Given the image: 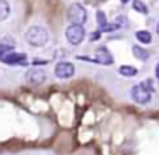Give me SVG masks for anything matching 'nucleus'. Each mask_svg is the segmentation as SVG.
<instances>
[{"instance_id": "18", "label": "nucleus", "mask_w": 159, "mask_h": 155, "mask_svg": "<svg viewBox=\"0 0 159 155\" xmlns=\"http://www.w3.org/2000/svg\"><path fill=\"white\" fill-rule=\"evenodd\" d=\"M156 73H157V77H159V63L156 65Z\"/></svg>"}, {"instance_id": "3", "label": "nucleus", "mask_w": 159, "mask_h": 155, "mask_svg": "<svg viewBox=\"0 0 159 155\" xmlns=\"http://www.w3.org/2000/svg\"><path fill=\"white\" fill-rule=\"evenodd\" d=\"M67 17L72 24H84L87 21V11L80 4H72L67 11Z\"/></svg>"}, {"instance_id": "2", "label": "nucleus", "mask_w": 159, "mask_h": 155, "mask_svg": "<svg viewBox=\"0 0 159 155\" xmlns=\"http://www.w3.org/2000/svg\"><path fill=\"white\" fill-rule=\"evenodd\" d=\"M65 38L70 45H80L86 38V31H84L82 24H70L65 31Z\"/></svg>"}, {"instance_id": "16", "label": "nucleus", "mask_w": 159, "mask_h": 155, "mask_svg": "<svg viewBox=\"0 0 159 155\" xmlns=\"http://www.w3.org/2000/svg\"><path fill=\"white\" fill-rule=\"evenodd\" d=\"M12 50V46L11 45H0V56H4V55H7L9 51Z\"/></svg>"}, {"instance_id": "6", "label": "nucleus", "mask_w": 159, "mask_h": 155, "mask_svg": "<svg viewBox=\"0 0 159 155\" xmlns=\"http://www.w3.org/2000/svg\"><path fill=\"white\" fill-rule=\"evenodd\" d=\"M46 79L45 72L39 68H29L28 72H26V82L31 84V85H39V84H43Z\"/></svg>"}, {"instance_id": "9", "label": "nucleus", "mask_w": 159, "mask_h": 155, "mask_svg": "<svg viewBox=\"0 0 159 155\" xmlns=\"http://www.w3.org/2000/svg\"><path fill=\"white\" fill-rule=\"evenodd\" d=\"M11 14V5H9L7 0H0V22L5 21Z\"/></svg>"}, {"instance_id": "17", "label": "nucleus", "mask_w": 159, "mask_h": 155, "mask_svg": "<svg viewBox=\"0 0 159 155\" xmlns=\"http://www.w3.org/2000/svg\"><path fill=\"white\" fill-rule=\"evenodd\" d=\"M99 36H101V31H96L93 36H91V39H93V41H96V39H99Z\"/></svg>"}, {"instance_id": "14", "label": "nucleus", "mask_w": 159, "mask_h": 155, "mask_svg": "<svg viewBox=\"0 0 159 155\" xmlns=\"http://www.w3.org/2000/svg\"><path fill=\"white\" fill-rule=\"evenodd\" d=\"M96 17H98V24H99V28H103V26L106 24V15H104V12L103 11H98Z\"/></svg>"}, {"instance_id": "15", "label": "nucleus", "mask_w": 159, "mask_h": 155, "mask_svg": "<svg viewBox=\"0 0 159 155\" xmlns=\"http://www.w3.org/2000/svg\"><path fill=\"white\" fill-rule=\"evenodd\" d=\"M118 28H120L118 24H108V22H106V24L101 28V31H103V32H110V31H115V29H118Z\"/></svg>"}, {"instance_id": "1", "label": "nucleus", "mask_w": 159, "mask_h": 155, "mask_svg": "<svg viewBox=\"0 0 159 155\" xmlns=\"http://www.w3.org/2000/svg\"><path fill=\"white\" fill-rule=\"evenodd\" d=\"M26 41L31 46L36 48H41L48 43V31L41 26H31V28L26 31Z\"/></svg>"}, {"instance_id": "10", "label": "nucleus", "mask_w": 159, "mask_h": 155, "mask_svg": "<svg viewBox=\"0 0 159 155\" xmlns=\"http://www.w3.org/2000/svg\"><path fill=\"white\" fill-rule=\"evenodd\" d=\"M132 53L135 55V58L142 60V62H145V60L149 58V53L145 51L144 48H140V46H134V48H132Z\"/></svg>"}, {"instance_id": "12", "label": "nucleus", "mask_w": 159, "mask_h": 155, "mask_svg": "<svg viewBox=\"0 0 159 155\" xmlns=\"http://www.w3.org/2000/svg\"><path fill=\"white\" fill-rule=\"evenodd\" d=\"M118 72H120L123 77H135V75H137V68H135V67H128V65L120 67Z\"/></svg>"}, {"instance_id": "20", "label": "nucleus", "mask_w": 159, "mask_h": 155, "mask_svg": "<svg viewBox=\"0 0 159 155\" xmlns=\"http://www.w3.org/2000/svg\"><path fill=\"white\" fill-rule=\"evenodd\" d=\"M121 2H123V4H125V2H128V0H121Z\"/></svg>"}, {"instance_id": "11", "label": "nucleus", "mask_w": 159, "mask_h": 155, "mask_svg": "<svg viewBox=\"0 0 159 155\" xmlns=\"http://www.w3.org/2000/svg\"><path fill=\"white\" fill-rule=\"evenodd\" d=\"M135 36H137V39L140 43H144V45H149V43L152 41V36L149 31H137L135 32Z\"/></svg>"}, {"instance_id": "7", "label": "nucleus", "mask_w": 159, "mask_h": 155, "mask_svg": "<svg viewBox=\"0 0 159 155\" xmlns=\"http://www.w3.org/2000/svg\"><path fill=\"white\" fill-rule=\"evenodd\" d=\"M26 60H28V56L24 53H9V55L2 56V62L5 65H26Z\"/></svg>"}, {"instance_id": "19", "label": "nucleus", "mask_w": 159, "mask_h": 155, "mask_svg": "<svg viewBox=\"0 0 159 155\" xmlns=\"http://www.w3.org/2000/svg\"><path fill=\"white\" fill-rule=\"evenodd\" d=\"M156 29H157V34H159V24H157V28H156Z\"/></svg>"}, {"instance_id": "4", "label": "nucleus", "mask_w": 159, "mask_h": 155, "mask_svg": "<svg viewBox=\"0 0 159 155\" xmlns=\"http://www.w3.org/2000/svg\"><path fill=\"white\" fill-rule=\"evenodd\" d=\"M132 99L139 104H147L151 101V90L145 85H134V89H132Z\"/></svg>"}, {"instance_id": "5", "label": "nucleus", "mask_w": 159, "mask_h": 155, "mask_svg": "<svg viewBox=\"0 0 159 155\" xmlns=\"http://www.w3.org/2000/svg\"><path fill=\"white\" fill-rule=\"evenodd\" d=\"M74 72H75V68H74V65L69 62H60L55 65V75L58 77V79H70V77L74 75Z\"/></svg>"}, {"instance_id": "8", "label": "nucleus", "mask_w": 159, "mask_h": 155, "mask_svg": "<svg viewBox=\"0 0 159 155\" xmlns=\"http://www.w3.org/2000/svg\"><path fill=\"white\" fill-rule=\"evenodd\" d=\"M96 62L101 63V65H111L113 63V56H111V53L106 48H99V50H96Z\"/></svg>"}, {"instance_id": "13", "label": "nucleus", "mask_w": 159, "mask_h": 155, "mask_svg": "<svg viewBox=\"0 0 159 155\" xmlns=\"http://www.w3.org/2000/svg\"><path fill=\"white\" fill-rule=\"evenodd\" d=\"M132 7H134L137 12H140V14H147V12H149L147 5H145L144 2H140V0H134V4H132Z\"/></svg>"}]
</instances>
